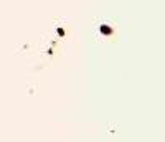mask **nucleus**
Here are the masks:
<instances>
[{
  "label": "nucleus",
  "mask_w": 165,
  "mask_h": 142,
  "mask_svg": "<svg viewBox=\"0 0 165 142\" xmlns=\"http://www.w3.org/2000/svg\"><path fill=\"white\" fill-rule=\"evenodd\" d=\"M101 31H103L104 35H109V33H111V28H109L108 25H103V27H101Z\"/></svg>",
  "instance_id": "1"
}]
</instances>
